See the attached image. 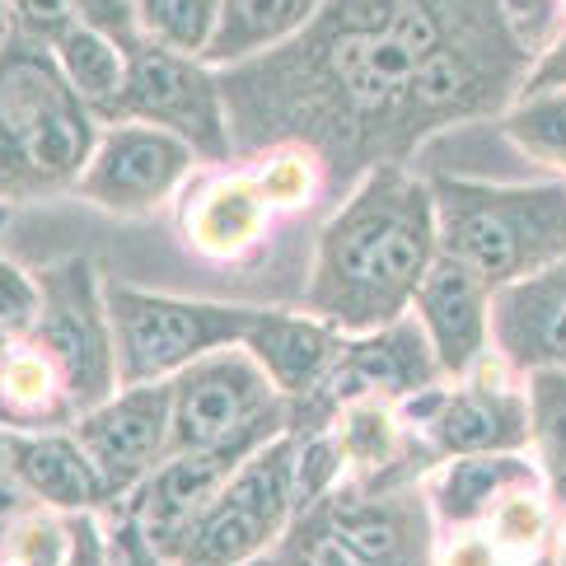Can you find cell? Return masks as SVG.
<instances>
[{"label": "cell", "instance_id": "34", "mask_svg": "<svg viewBox=\"0 0 566 566\" xmlns=\"http://www.w3.org/2000/svg\"><path fill=\"white\" fill-rule=\"evenodd\" d=\"M75 0H19V14L33 33H48V38H62L66 29H75Z\"/></svg>", "mask_w": 566, "mask_h": 566}, {"label": "cell", "instance_id": "3", "mask_svg": "<svg viewBox=\"0 0 566 566\" xmlns=\"http://www.w3.org/2000/svg\"><path fill=\"white\" fill-rule=\"evenodd\" d=\"M94 113L38 48L0 56V192L56 188L94 159Z\"/></svg>", "mask_w": 566, "mask_h": 566}, {"label": "cell", "instance_id": "44", "mask_svg": "<svg viewBox=\"0 0 566 566\" xmlns=\"http://www.w3.org/2000/svg\"><path fill=\"white\" fill-rule=\"evenodd\" d=\"M534 566H548V562H534Z\"/></svg>", "mask_w": 566, "mask_h": 566}, {"label": "cell", "instance_id": "24", "mask_svg": "<svg viewBox=\"0 0 566 566\" xmlns=\"http://www.w3.org/2000/svg\"><path fill=\"white\" fill-rule=\"evenodd\" d=\"M333 530L352 543L370 566H389L408 548V520L394 501H337Z\"/></svg>", "mask_w": 566, "mask_h": 566}, {"label": "cell", "instance_id": "23", "mask_svg": "<svg viewBox=\"0 0 566 566\" xmlns=\"http://www.w3.org/2000/svg\"><path fill=\"white\" fill-rule=\"evenodd\" d=\"M530 440L538 444V469L566 496V370L530 375Z\"/></svg>", "mask_w": 566, "mask_h": 566}, {"label": "cell", "instance_id": "43", "mask_svg": "<svg viewBox=\"0 0 566 566\" xmlns=\"http://www.w3.org/2000/svg\"><path fill=\"white\" fill-rule=\"evenodd\" d=\"M557 6H562V10H566V0H557Z\"/></svg>", "mask_w": 566, "mask_h": 566}, {"label": "cell", "instance_id": "39", "mask_svg": "<svg viewBox=\"0 0 566 566\" xmlns=\"http://www.w3.org/2000/svg\"><path fill=\"white\" fill-rule=\"evenodd\" d=\"M530 10H538V19H534V24H543V19H548V14L557 10V0H530Z\"/></svg>", "mask_w": 566, "mask_h": 566}, {"label": "cell", "instance_id": "21", "mask_svg": "<svg viewBox=\"0 0 566 566\" xmlns=\"http://www.w3.org/2000/svg\"><path fill=\"white\" fill-rule=\"evenodd\" d=\"M262 211H268V201L253 184H220L192 207V244L216 258L244 253L262 230Z\"/></svg>", "mask_w": 566, "mask_h": 566}, {"label": "cell", "instance_id": "33", "mask_svg": "<svg viewBox=\"0 0 566 566\" xmlns=\"http://www.w3.org/2000/svg\"><path fill=\"white\" fill-rule=\"evenodd\" d=\"M286 566H370V562L360 557L352 543L333 530V524H323V530H314V534H305L295 543Z\"/></svg>", "mask_w": 566, "mask_h": 566}, {"label": "cell", "instance_id": "6", "mask_svg": "<svg viewBox=\"0 0 566 566\" xmlns=\"http://www.w3.org/2000/svg\"><path fill=\"white\" fill-rule=\"evenodd\" d=\"M169 454L220 450L234 440H272L281 427L276 384L249 352H216L169 384Z\"/></svg>", "mask_w": 566, "mask_h": 566}, {"label": "cell", "instance_id": "2", "mask_svg": "<svg viewBox=\"0 0 566 566\" xmlns=\"http://www.w3.org/2000/svg\"><path fill=\"white\" fill-rule=\"evenodd\" d=\"M440 253L473 268L492 291L566 258V184L496 188L473 178H436Z\"/></svg>", "mask_w": 566, "mask_h": 566}, {"label": "cell", "instance_id": "5", "mask_svg": "<svg viewBox=\"0 0 566 566\" xmlns=\"http://www.w3.org/2000/svg\"><path fill=\"white\" fill-rule=\"evenodd\" d=\"M444 43L436 0H375V14L342 24L323 48V71L352 108L375 113L412 94L417 71Z\"/></svg>", "mask_w": 566, "mask_h": 566}, {"label": "cell", "instance_id": "9", "mask_svg": "<svg viewBox=\"0 0 566 566\" xmlns=\"http://www.w3.org/2000/svg\"><path fill=\"white\" fill-rule=\"evenodd\" d=\"M169 384H132L80 417L75 440L104 473L108 492H132L169 454Z\"/></svg>", "mask_w": 566, "mask_h": 566}, {"label": "cell", "instance_id": "13", "mask_svg": "<svg viewBox=\"0 0 566 566\" xmlns=\"http://www.w3.org/2000/svg\"><path fill=\"white\" fill-rule=\"evenodd\" d=\"M492 337L515 370H566V258L492 291Z\"/></svg>", "mask_w": 566, "mask_h": 566}, {"label": "cell", "instance_id": "8", "mask_svg": "<svg viewBox=\"0 0 566 566\" xmlns=\"http://www.w3.org/2000/svg\"><path fill=\"white\" fill-rule=\"evenodd\" d=\"M113 117H140V123H150L159 132H174L207 159L230 155L220 90L197 56H178L165 48L136 52L127 66V90L117 98Z\"/></svg>", "mask_w": 566, "mask_h": 566}, {"label": "cell", "instance_id": "10", "mask_svg": "<svg viewBox=\"0 0 566 566\" xmlns=\"http://www.w3.org/2000/svg\"><path fill=\"white\" fill-rule=\"evenodd\" d=\"M192 159L197 150L174 132H159L150 123H127V127H113L94 146L90 169L80 174V192L94 207H108V211H146V207H159L184 184Z\"/></svg>", "mask_w": 566, "mask_h": 566}, {"label": "cell", "instance_id": "36", "mask_svg": "<svg viewBox=\"0 0 566 566\" xmlns=\"http://www.w3.org/2000/svg\"><path fill=\"white\" fill-rule=\"evenodd\" d=\"M24 496H29V488L19 482L14 463H10V450H6V440H0V524L14 520L19 511H24Z\"/></svg>", "mask_w": 566, "mask_h": 566}, {"label": "cell", "instance_id": "14", "mask_svg": "<svg viewBox=\"0 0 566 566\" xmlns=\"http://www.w3.org/2000/svg\"><path fill=\"white\" fill-rule=\"evenodd\" d=\"M427 427L436 444L454 459L469 454H515L530 444V398L505 379L478 375L454 394L431 398Z\"/></svg>", "mask_w": 566, "mask_h": 566}, {"label": "cell", "instance_id": "26", "mask_svg": "<svg viewBox=\"0 0 566 566\" xmlns=\"http://www.w3.org/2000/svg\"><path fill=\"white\" fill-rule=\"evenodd\" d=\"M505 132H511L515 146L524 155H534L538 165L566 169V90L530 94L511 117H505Z\"/></svg>", "mask_w": 566, "mask_h": 566}, {"label": "cell", "instance_id": "20", "mask_svg": "<svg viewBox=\"0 0 566 566\" xmlns=\"http://www.w3.org/2000/svg\"><path fill=\"white\" fill-rule=\"evenodd\" d=\"M56 66H62L66 85L85 98L90 113H117V98L127 90V62H123V48L117 38L98 33L90 24H75L56 38Z\"/></svg>", "mask_w": 566, "mask_h": 566}, {"label": "cell", "instance_id": "41", "mask_svg": "<svg viewBox=\"0 0 566 566\" xmlns=\"http://www.w3.org/2000/svg\"><path fill=\"white\" fill-rule=\"evenodd\" d=\"M557 566H566V543H562V557H557Z\"/></svg>", "mask_w": 566, "mask_h": 566}, {"label": "cell", "instance_id": "16", "mask_svg": "<svg viewBox=\"0 0 566 566\" xmlns=\"http://www.w3.org/2000/svg\"><path fill=\"white\" fill-rule=\"evenodd\" d=\"M342 333L323 318H295V314H258L244 337V352L262 366L281 394H310L328 384L333 366L342 360Z\"/></svg>", "mask_w": 566, "mask_h": 566}, {"label": "cell", "instance_id": "11", "mask_svg": "<svg viewBox=\"0 0 566 566\" xmlns=\"http://www.w3.org/2000/svg\"><path fill=\"white\" fill-rule=\"evenodd\" d=\"M262 444L268 440H234V444H220V450H192V454H174L169 463H159L136 488L132 524L140 530V538L155 553L174 557L178 543L188 538V530L207 515V505L226 492L234 469L253 450H262Z\"/></svg>", "mask_w": 566, "mask_h": 566}, {"label": "cell", "instance_id": "12", "mask_svg": "<svg viewBox=\"0 0 566 566\" xmlns=\"http://www.w3.org/2000/svg\"><path fill=\"white\" fill-rule=\"evenodd\" d=\"M417 323L440 360V375H469L488 356L492 342V286L459 258L436 253L427 281L417 291Z\"/></svg>", "mask_w": 566, "mask_h": 566}, {"label": "cell", "instance_id": "22", "mask_svg": "<svg viewBox=\"0 0 566 566\" xmlns=\"http://www.w3.org/2000/svg\"><path fill=\"white\" fill-rule=\"evenodd\" d=\"M140 33L178 56H207L220 24V0H132Z\"/></svg>", "mask_w": 566, "mask_h": 566}, {"label": "cell", "instance_id": "25", "mask_svg": "<svg viewBox=\"0 0 566 566\" xmlns=\"http://www.w3.org/2000/svg\"><path fill=\"white\" fill-rule=\"evenodd\" d=\"M482 85L478 52L469 43H440V52L412 80V108L417 113H454L459 104H469Z\"/></svg>", "mask_w": 566, "mask_h": 566}, {"label": "cell", "instance_id": "4", "mask_svg": "<svg viewBox=\"0 0 566 566\" xmlns=\"http://www.w3.org/2000/svg\"><path fill=\"white\" fill-rule=\"evenodd\" d=\"M104 305L113 323L117 379L127 384H165L184 375L201 356H216L244 342L258 323V310L207 305V300H174L155 291H136L113 281L104 286Z\"/></svg>", "mask_w": 566, "mask_h": 566}, {"label": "cell", "instance_id": "32", "mask_svg": "<svg viewBox=\"0 0 566 566\" xmlns=\"http://www.w3.org/2000/svg\"><path fill=\"white\" fill-rule=\"evenodd\" d=\"M310 188H314V169L305 155H281L258 178V192H262V201H272V207H295V201L310 197Z\"/></svg>", "mask_w": 566, "mask_h": 566}, {"label": "cell", "instance_id": "18", "mask_svg": "<svg viewBox=\"0 0 566 566\" xmlns=\"http://www.w3.org/2000/svg\"><path fill=\"white\" fill-rule=\"evenodd\" d=\"M530 488H538V469L524 463L520 454H469V459H454L450 469H440L431 501L440 520L469 524L492 515L505 496L530 492Z\"/></svg>", "mask_w": 566, "mask_h": 566}, {"label": "cell", "instance_id": "40", "mask_svg": "<svg viewBox=\"0 0 566 566\" xmlns=\"http://www.w3.org/2000/svg\"><path fill=\"white\" fill-rule=\"evenodd\" d=\"M6 38H10V6L0 0V48H6Z\"/></svg>", "mask_w": 566, "mask_h": 566}, {"label": "cell", "instance_id": "29", "mask_svg": "<svg viewBox=\"0 0 566 566\" xmlns=\"http://www.w3.org/2000/svg\"><path fill=\"white\" fill-rule=\"evenodd\" d=\"M0 389H6L10 408L14 412H52V366L38 352H24V356H10L6 370H0Z\"/></svg>", "mask_w": 566, "mask_h": 566}, {"label": "cell", "instance_id": "19", "mask_svg": "<svg viewBox=\"0 0 566 566\" xmlns=\"http://www.w3.org/2000/svg\"><path fill=\"white\" fill-rule=\"evenodd\" d=\"M314 10L318 0H220V24L207 62H239V56L272 48L300 24H310Z\"/></svg>", "mask_w": 566, "mask_h": 566}, {"label": "cell", "instance_id": "1", "mask_svg": "<svg viewBox=\"0 0 566 566\" xmlns=\"http://www.w3.org/2000/svg\"><path fill=\"white\" fill-rule=\"evenodd\" d=\"M436 253L431 188L402 169H375L323 230L305 300L337 333H379L408 314Z\"/></svg>", "mask_w": 566, "mask_h": 566}, {"label": "cell", "instance_id": "27", "mask_svg": "<svg viewBox=\"0 0 566 566\" xmlns=\"http://www.w3.org/2000/svg\"><path fill=\"white\" fill-rule=\"evenodd\" d=\"M342 459L360 463V469H379L398 454V431H394V412L384 398H352L342 412Z\"/></svg>", "mask_w": 566, "mask_h": 566}, {"label": "cell", "instance_id": "42", "mask_svg": "<svg viewBox=\"0 0 566 566\" xmlns=\"http://www.w3.org/2000/svg\"><path fill=\"white\" fill-rule=\"evenodd\" d=\"M0 226H6V211H0Z\"/></svg>", "mask_w": 566, "mask_h": 566}, {"label": "cell", "instance_id": "28", "mask_svg": "<svg viewBox=\"0 0 566 566\" xmlns=\"http://www.w3.org/2000/svg\"><path fill=\"white\" fill-rule=\"evenodd\" d=\"M543 530H548V511H543V496L534 488L505 496L492 511V543H496V553H534L543 543Z\"/></svg>", "mask_w": 566, "mask_h": 566}, {"label": "cell", "instance_id": "7", "mask_svg": "<svg viewBox=\"0 0 566 566\" xmlns=\"http://www.w3.org/2000/svg\"><path fill=\"white\" fill-rule=\"evenodd\" d=\"M43 310L33 323V347L48 366L62 375V389L85 417L90 408L113 398L117 384V352H113V323L108 305L94 286V268L85 258L56 262L38 281Z\"/></svg>", "mask_w": 566, "mask_h": 566}, {"label": "cell", "instance_id": "30", "mask_svg": "<svg viewBox=\"0 0 566 566\" xmlns=\"http://www.w3.org/2000/svg\"><path fill=\"white\" fill-rule=\"evenodd\" d=\"M38 310H43V291L38 281L0 258V333H33Z\"/></svg>", "mask_w": 566, "mask_h": 566}, {"label": "cell", "instance_id": "31", "mask_svg": "<svg viewBox=\"0 0 566 566\" xmlns=\"http://www.w3.org/2000/svg\"><path fill=\"white\" fill-rule=\"evenodd\" d=\"M342 469V444L328 436H314L310 444L295 450V505H310L323 496V488L337 478Z\"/></svg>", "mask_w": 566, "mask_h": 566}, {"label": "cell", "instance_id": "17", "mask_svg": "<svg viewBox=\"0 0 566 566\" xmlns=\"http://www.w3.org/2000/svg\"><path fill=\"white\" fill-rule=\"evenodd\" d=\"M10 463L19 482L43 496L48 505H62V511H90L108 492L104 473L94 469V459L85 454V444L71 436H10L6 440Z\"/></svg>", "mask_w": 566, "mask_h": 566}, {"label": "cell", "instance_id": "35", "mask_svg": "<svg viewBox=\"0 0 566 566\" xmlns=\"http://www.w3.org/2000/svg\"><path fill=\"white\" fill-rule=\"evenodd\" d=\"M62 566H108L104 562V538H98V524L90 515L66 524V562Z\"/></svg>", "mask_w": 566, "mask_h": 566}, {"label": "cell", "instance_id": "15", "mask_svg": "<svg viewBox=\"0 0 566 566\" xmlns=\"http://www.w3.org/2000/svg\"><path fill=\"white\" fill-rule=\"evenodd\" d=\"M440 375V360L431 352L417 318H398L389 328L366 333L352 347H342L328 384H337V398H412L427 394Z\"/></svg>", "mask_w": 566, "mask_h": 566}, {"label": "cell", "instance_id": "38", "mask_svg": "<svg viewBox=\"0 0 566 566\" xmlns=\"http://www.w3.org/2000/svg\"><path fill=\"white\" fill-rule=\"evenodd\" d=\"M444 566H496V543L492 538H459Z\"/></svg>", "mask_w": 566, "mask_h": 566}, {"label": "cell", "instance_id": "37", "mask_svg": "<svg viewBox=\"0 0 566 566\" xmlns=\"http://www.w3.org/2000/svg\"><path fill=\"white\" fill-rule=\"evenodd\" d=\"M113 566H178V562H169L165 553H155L146 538H140V530L127 520V530H123V543H117V562Z\"/></svg>", "mask_w": 566, "mask_h": 566}]
</instances>
